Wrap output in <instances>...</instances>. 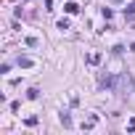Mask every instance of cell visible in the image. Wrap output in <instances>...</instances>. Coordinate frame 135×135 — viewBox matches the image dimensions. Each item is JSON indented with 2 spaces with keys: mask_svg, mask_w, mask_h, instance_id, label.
Returning a JSON list of instances; mask_svg holds the SVG:
<instances>
[{
  "mask_svg": "<svg viewBox=\"0 0 135 135\" xmlns=\"http://www.w3.org/2000/svg\"><path fill=\"white\" fill-rule=\"evenodd\" d=\"M114 93L130 95V93H132V77H130V74H119V77H117V90H114Z\"/></svg>",
  "mask_w": 135,
  "mask_h": 135,
  "instance_id": "1",
  "label": "cell"
},
{
  "mask_svg": "<svg viewBox=\"0 0 135 135\" xmlns=\"http://www.w3.org/2000/svg\"><path fill=\"white\" fill-rule=\"evenodd\" d=\"M101 88H103V90H117V77L103 74V77H101Z\"/></svg>",
  "mask_w": 135,
  "mask_h": 135,
  "instance_id": "2",
  "label": "cell"
},
{
  "mask_svg": "<svg viewBox=\"0 0 135 135\" xmlns=\"http://www.w3.org/2000/svg\"><path fill=\"white\" fill-rule=\"evenodd\" d=\"M95 124H98V117H95V114H90V117L82 122V130H93Z\"/></svg>",
  "mask_w": 135,
  "mask_h": 135,
  "instance_id": "3",
  "label": "cell"
},
{
  "mask_svg": "<svg viewBox=\"0 0 135 135\" xmlns=\"http://www.w3.org/2000/svg\"><path fill=\"white\" fill-rule=\"evenodd\" d=\"M32 64H35V61H32L29 56H21V58H19V66H21V69H32Z\"/></svg>",
  "mask_w": 135,
  "mask_h": 135,
  "instance_id": "4",
  "label": "cell"
},
{
  "mask_svg": "<svg viewBox=\"0 0 135 135\" xmlns=\"http://www.w3.org/2000/svg\"><path fill=\"white\" fill-rule=\"evenodd\" d=\"M88 64H93V66L101 64V53H90V56H88Z\"/></svg>",
  "mask_w": 135,
  "mask_h": 135,
  "instance_id": "5",
  "label": "cell"
},
{
  "mask_svg": "<svg viewBox=\"0 0 135 135\" xmlns=\"http://www.w3.org/2000/svg\"><path fill=\"white\" fill-rule=\"evenodd\" d=\"M64 8H66V13H77V11H80V6H77V3H66Z\"/></svg>",
  "mask_w": 135,
  "mask_h": 135,
  "instance_id": "6",
  "label": "cell"
},
{
  "mask_svg": "<svg viewBox=\"0 0 135 135\" xmlns=\"http://www.w3.org/2000/svg\"><path fill=\"white\" fill-rule=\"evenodd\" d=\"M61 124H64V127H72V117H69V114H61Z\"/></svg>",
  "mask_w": 135,
  "mask_h": 135,
  "instance_id": "7",
  "label": "cell"
},
{
  "mask_svg": "<svg viewBox=\"0 0 135 135\" xmlns=\"http://www.w3.org/2000/svg\"><path fill=\"white\" fill-rule=\"evenodd\" d=\"M132 13H135V3H130V6L124 8V16H132Z\"/></svg>",
  "mask_w": 135,
  "mask_h": 135,
  "instance_id": "8",
  "label": "cell"
},
{
  "mask_svg": "<svg viewBox=\"0 0 135 135\" xmlns=\"http://www.w3.org/2000/svg\"><path fill=\"white\" fill-rule=\"evenodd\" d=\"M58 29H69V19H61L58 21Z\"/></svg>",
  "mask_w": 135,
  "mask_h": 135,
  "instance_id": "9",
  "label": "cell"
},
{
  "mask_svg": "<svg viewBox=\"0 0 135 135\" xmlns=\"http://www.w3.org/2000/svg\"><path fill=\"white\" fill-rule=\"evenodd\" d=\"M127 130H130V132H135V117H132V119L127 122Z\"/></svg>",
  "mask_w": 135,
  "mask_h": 135,
  "instance_id": "10",
  "label": "cell"
},
{
  "mask_svg": "<svg viewBox=\"0 0 135 135\" xmlns=\"http://www.w3.org/2000/svg\"><path fill=\"white\" fill-rule=\"evenodd\" d=\"M42 3H45V8L50 11V6H53V0H42Z\"/></svg>",
  "mask_w": 135,
  "mask_h": 135,
  "instance_id": "11",
  "label": "cell"
},
{
  "mask_svg": "<svg viewBox=\"0 0 135 135\" xmlns=\"http://www.w3.org/2000/svg\"><path fill=\"white\" fill-rule=\"evenodd\" d=\"M114 3H124V0H114Z\"/></svg>",
  "mask_w": 135,
  "mask_h": 135,
  "instance_id": "12",
  "label": "cell"
}]
</instances>
